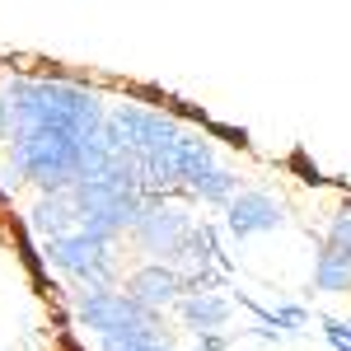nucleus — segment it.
Instances as JSON below:
<instances>
[{
  "instance_id": "nucleus-8",
  "label": "nucleus",
  "mask_w": 351,
  "mask_h": 351,
  "mask_svg": "<svg viewBox=\"0 0 351 351\" xmlns=\"http://www.w3.org/2000/svg\"><path fill=\"white\" fill-rule=\"evenodd\" d=\"M286 225V206L263 188H243L230 206H225V230L234 239H253V234H267Z\"/></svg>"
},
{
  "instance_id": "nucleus-9",
  "label": "nucleus",
  "mask_w": 351,
  "mask_h": 351,
  "mask_svg": "<svg viewBox=\"0 0 351 351\" xmlns=\"http://www.w3.org/2000/svg\"><path fill=\"white\" fill-rule=\"evenodd\" d=\"M122 291H127L136 304L155 309V314H164L169 304L178 309V300L188 295V286H183L178 267H169V263H145V267L127 271V286H122Z\"/></svg>"
},
{
  "instance_id": "nucleus-5",
  "label": "nucleus",
  "mask_w": 351,
  "mask_h": 351,
  "mask_svg": "<svg viewBox=\"0 0 351 351\" xmlns=\"http://www.w3.org/2000/svg\"><path fill=\"white\" fill-rule=\"evenodd\" d=\"M192 230H197V220L188 216V206H178L169 197H145V206H141V216L132 225V239L141 243V253H150V263L173 267L183 258V248H188Z\"/></svg>"
},
{
  "instance_id": "nucleus-14",
  "label": "nucleus",
  "mask_w": 351,
  "mask_h": 351,
  "mask_svg": "<svg viewBox=\"0 0 351 351\" xmlns=\"http://www.w3.org/2000/svg\"><path fill=\"white\" fill-rule=\"evenodd\" d=\"M328 248H337V253H351V202L337 211V216L328 220V234H324Z\"/></svg>"
},
{
  "instance_id": "nucleus-7",
  "label": "nucleus",
  "mask_w": 351,
  "mask_h": 351,
  "mask_svg": "<svg viewBox=\"0 0 351 351\" xmlns=\"http://www.w3.org/2000/svg\"><path fill=\"white\" fill-rule=\"evenodd\" d=\"M108 127L117 132V141L132 150L136 160L150 155V150H160V145H169L173 136L183 132L178 117H169V112H160V108H145V104H117V108L108 112Z\"/></svg>"
},
{
  "instance_id": "nucleus-13",
  "label": "nucleus",
  "mask_w": 351,
  "mask_h": 351,
  "mask_svg": "<svg viewBox=\"0 0 351 351\" xmlns=\"http://www.w3.org/2000/svg\"><path fill=\"white\" fill-rule=\"evenodd\" d=\"M239 183H243V178L230 169V164H216L202 183H192V197H197V202H206V206H230V202L243 192Z\"/></svg>"
},
{
  "instance_id": "nucleus-17",
  "label": "nucleus",
  "mask_w": 351,
  "mask_h": 351,
  "mask_svg": "<svg viewBox=\"0 0 351 351\" xmlns=\"http://www.w3.org/2000/svg\"><path fill=\"white\" fill-rule=\"evenodd\" d=\"M127 351H169V342H155V347H127Z\"/></svg>"
},
{
  "instance_id": "nucleus-11",
  "label": "nucleus",
  "mask_w": 351,
  "mask_h": 351,
  "mask_svg": "<svg viewBox=\"0 0 351 351\" xmlns=\"http://www.w3.org/2000/svg\"><path fill=\"white\" fill-rule=\"evenodd\" d=\"M234 314V300L220 295V291H206V295H183L178 300V319L192 337H206V332H225Z\"/></svg>"
},
{
  "instance_id": "nucleus-6",
  "label": "nucleus",
  "mask_w": 351,
  "mask_h": 351,
  "mask_svg": "<svg viewBox=\"0 0 351 351\" xmlns=\"http://www.w3.org/2000/svg\"><path fill=\"white\" fill-rule=\"evenodd\" d=\"M173 267H178V276H183L188 295L225 291V286H230V276H234L230 253L220 248V230H216V225H206V220H197V230H192L188 248H183V258H178Z\"/></svg>"
},
{
  "instance_id": "nucleus-15",
  "label": "nucleus",
  "mask_w": 351,
  "mask_h": 351,
  "mask_svg": "<svg viewBox=\"0 0 351 351\" xmlns=\"http://www.w3.org/2000/svg\"><path fill=\"white\" fill-rule=\"evenodd\" d=\"M271 314H276V328H286V332H295V328L309 324L304 304H281V309H271Z\"/></svg>"
},
{
  "instance_id": "nucleus-3",
  "label": "nucleus",
  "mask_w": 351,
  "mask_h": 351,
  "mask_svg": "<svg viewBox=\"0 0 351 351\" xmlns=\"http://www.w3.org/2000/svg\"><path fill=\"white\" fill-rule=\"evenodd\" d=\"M0 178L33 183L43 197L71 192L84 178V141L61 132H24L5 145V169Z\"/></svg>"
},
{
  "instance_id": "nucleus-4",
  "label": "nucleus",
  "mask_w": 351,
  "mask_h": 351,
  "mask_svg": "<svg viewBox=\"0 0 351 351\" xmlns=\"http://www.w3.org/2000/svg\"><path fill=\"white\" fill-rule=\"evenodd\" d=\"M43 258H47V267L56 276L71 281V291H99V286H112V276H117L112 243H99L89 234H80V230L66 234V239L43 243Z\"/></svg>"
},
{
  "instance_id": "nucleus-2",
  "label": "nucleus",
  "mask_w": 351,
  "mask_h": 351,
  "mask_svg": "<svg viewBox=\"0 0 351 351\" xmlns=\"http://www.w3.org/2000/svg\"><path fill=\"white\" fill-rule=\"evenodd\" d=\"M75 324L99 337V351H127V347L164 342V314L136 304L122 286L75 291Z\"/></svg>"
},
{
  "instance_id": "nucleus-12",
  "label": "nucleus",
  "mask_w": 351,
  "mask_h": 351,
  "mask_svg": "<svg viewBox=\"0 0 351 351\" xmlns=\"http://www.w3.org/2000/svg\"><path fill=\"white\" fill-rule=\"evenodd\" d=\"M314 291H324V295H347L351 291V253H337V248H328L314 258Z\"/></svg>"
},
{
  "instance_id": "nucleus-10",
  "label": "nucleus",
  "mask_w": 351,
  "mask_h": 351,
  "mask_svg": "<svg viewBox=\"0 0 351 351\" xmlns=\"http://www.w3.org/2000/svg\"><path fill=\"white\" fill-rule=\"evenodd\" d=\"M28 234L43 243L52 239H66V234H75L80 225H75V202H71V192H52V197H38L33 206H28Z\"/></svg>"
},
{
  "instance_id": "nucleus-16",
  "label": "nucleus",
  "mask_w": 351,
  "mask_h": 351,
  "mask_svg": "<svg viewBox=\"0 0 351 351\" xmlns=\"http://www.w3.org/2000/svg\"><path fill=\"white\" fill-rule=\"evenodd\" d=\"M197 351H230V332H206V337H197Z\"/></svg>"
},
{
  "instance_id": "nucleus-1",
  "label": "nucleus",
  "mask_w": 351,
  "mask_h": 351,
  "mask_svg": "<svg viewBox=\"0 0 351 351\" xmlns=\"http://www.w3.org/2000/svg\"><path fill=\"white\" fill-rule=\"evenodd\" d=\"M5 104H10L14 136L61 132V136H75V141H89L108 122L99 89L75 80H52V75H14L5 84Z\"/></svg>"
}]
</instances>
